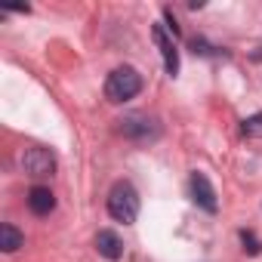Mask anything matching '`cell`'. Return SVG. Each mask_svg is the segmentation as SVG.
Segmentation results:
<instances>
[{"label":"cell","instance_id":"30bf717a","mask_svg":"<svg viewBox=\"0 0 262 262\" xmlns=\"http://www.w3.org/2000/svg\"><path fill=\"white\" fill-rule=\"evenodd\" d=\"M241 133H244L247 139H262V111H259V114H250V117H244V123H241Z\"/></svg>","mask_w":262,"mask_h":262},{"label":"cell","instance_id":"8992f818","mask_svg":"<svg viewBox=\"0 0 262 262\" xmlns=\"http://www.w3.org/2000/svg\"><path fill=\"white\" fill-rule=\"evenodd\" d=\"M188 191H191V201H194L204 213H216V210H219L216 188L210 185V179H207L204 173H191V179H188Z\"/></svg>","mask_w":262,"mask_h":262},{"label":"cell","instance_id":"3957f363","mask_svg":"<svg viewBox=\"0 0 262 262\" xmlns=\"http://www.w3.org/2000/svg\"><path fill=\"white\" fill-rule=\"evenodd\" d=\"M19 167L31 179H47V176L56 173V155L43 145H28V148L19 151Z\"/></svg>","mask_w":262,"mask_h":262},{"label":"cell","instance_id":"7c38bea8","mask_svg":"<svg viewBox=\"0 0 262 262\" xmlns=\"http://www.w3.org/2000/svg\"><path fill=\"white\" fill-rule=\"evenodd\" d=\"M237 237H241V244H244V253H250V256H259V253H262V241H259L253 231H241Z\"/></svg>","mask_w":262,"mask_h":262},{"label":"cell","instance_id":"8fae6325","mask_svg":"<svg viewBox=\"0 0 262 262\" xmlns=\"http://www.w3.org/2000/svg\"><path fill=\"white\" fill-rule=\"evenodd\" d=\"M191 53L194 56H213V59H219V56H225L219 47H213V43H207L204 37H191Z\"/></svg>","mask_w":262,"mask_h":262},{"label":"cell","instance_id":"9c48e42d","mask_svg":"<svg viewBox=\"0 0 262 262\" xmlns=\"http://www.w3.org/2000/svg\"><path fill=\"white\" fill-rule=\"evenodd\" d=\"M22 247H25V234L16 225H10V222L0 225V250L4 253H19Z\"/></svg>","mask_w":262,"mask_h":262},{"label":"cell","instance_id":"52a82bcc","mask_svg":"<svg viewBox=\"0 0 262 262\" xmlns=\"http://www.w3.org/2000/svg\"><path fill=\"white\" fill-rule=\"evenodd\" d=\"M25 201H28V210H31L34 216H50V213L56 210V194H53L47 185H34Z\"/></svg>","mask_w":262,"mask_h":262},{"label":"cell","instance_id":"6da1fadb","mask_svg":"<svg viewBox=\"0 0 262 262\" xmlns=\"http://www.w3.org/2000/svg\"><path fill=\"white\" fill-rule=\"evenodd\" d=\"M142 93V74L136 68H129V65H120L108 74L105 80V99L120 105V102H129V99H136Z\"/></svg>","mask_w":262,"mask_h":262},{"label":"cell","instance_id":"5b68a950","mask_svg":"<svg viewBox=\"0 0 262 262\" xmlns=\"http://www.w3.org/2000/svg\"><path fill=\"white\" fill-rule=\"evenodd\" d=\"M151 37H155V43H158V50H161V59H164L167 74L176 77V74H179V50H176V40L167 34V28H164L161 22L151 25Z\"/></svg>","mask_w":262,"mask_h":262},{"label":"cell","instance_id":"ba28073f","mask_svg":"<svg viewBox=\"0 0 262 262\" xmlns=\"http://www.w3.org/2000/svg\"><path fill=\"white\" fill-rule=\"evenodd\" d=\"M96 250H99V256H105L108 262H117V259L123 256V241L117 237V231L102 228V231L96 234Z\"/></svg>","mask_w":262,"mask_h":262},{"label":"cell","instance_id":"7a4b0ae2","mask_svg":"<svg viewBox=\"0 0 262 262\" xmlns=\"http://www.w3.org/2000/svg\"><path fill=\"white\" fill-rule=\"evenodd\" d=\"M108 216L114 222L123 225H133L139 216V191L129 185V182H114L108 191Z\"/></svg>","mask_w":262,"mask_h":262},{"label":"cell","instance_id":"4fadbf2b","mask_svg":"<svg viewBox=\"0 0 262 262\" xmlns=\"http://www.w3.org/2000/svg\"><path fill=\"white\" fill-rule=\"evenodd\" d=\"M253 59H256V62H262V47H259V53H253Z\"/></svg>","mask_w":262,"mask_h":262},{"label":"cell","instance_id":"277c9868","mask_svg":"<svg viewBox=\"0 0 262 262\" xmlns=\"http://www.w3.org/2000/svg\"><path fill=\"white\" fill-rule=\"evenodd\" d=\"M120 133H123V139H129V142L145 145V142L161 139V123H158V117H151V114H126V117L120 120Z\"/></svg>","mask_w":262,"mask_h":262}]
</instances>
